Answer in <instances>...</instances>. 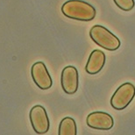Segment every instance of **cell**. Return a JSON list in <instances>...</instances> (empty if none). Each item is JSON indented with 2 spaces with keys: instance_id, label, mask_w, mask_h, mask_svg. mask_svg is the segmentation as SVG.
<instances>
[{
  "instance_id": "10",
  "label": "cell",
  "mask_w": 135,
  "mask_h": 135,
  "mask_svg": "<svg viewBox=\"0 0 135 135\" xmlns=\"http://www.w3.org/2000/svg\"><path fill=\"white\" fill-rule=\"evenodd\" d=\"M115 4L124 12H130L134 8V0H113Z\"/></svg>"
},
{
  "instance_id": "7",
  "label": "cell",
  "mask_w": 135,
  "mask_h": 135,
  "mask_svg": "<svg viewBox=\"0 0 135 135\" xmlns=\"http://www.w3.org/2000/svg\"><path fill=\"white\" fill-rule=\"evenodd\" d=\"M86 124L89 127L96 130L107 131L114 126V119L109 113L104 112H94L88 115Z\"/></svg>"
},
{
  "instance_id": "1",
  "label": "cell",
  "mask_w": 135,
  "mask_h": 135,
  "mask_svg": "<svg viewBox=\"0 0 135 135\" xmlns=\"http://www.w3.org/2000/svg\"><path fill=\"white\" fill-rule=\"evenodd\" d=\"M61 12L67 18L78 21H90L96 17V9L83 0H69L61 6Z\"/></svg>"
},
{
  "instance_id": "9",
  "label": "cell",
  "mask_w": 135,
  "mask_h": 135,
  "mask_svg": "<svg viewBox=\"0 0 135 135\" xmlns=\"http://www.w3.org/2000/svg\"><path fill=\"white\" fill-rule=\"evenodd\" d=\"M59 135H76L77 127L75 121L71 117H66L61 121L59 125Z\"/></svg>"
},
{
  "instance_id": "8",
  "label": "cell",
  "mask_w": 135,
  "mask_h": 135,
  "mask_svg": "<svg viewBox=\"0 0 135 135\" xmlns=\"http://www.w3.org/2000/svg\"><path fill=\"white\" fill-rule=\"evenodd\" d=\"M105 61H106V56L103 51L99 49L93 50L89 56L87 64H86V72L90 75L98 74L104 68Z\"/></svg>"
},
{
  "instance_id": "4",
  "label": "cell",
  "mask_w": 135,
  "mask_h": 135,
  "mask_svg": "<svg viewBox=\"0 0 135 135\" xmlns=\"http://www.w3.org/2000/svg\"><path fill=\"white\" fill-rule=\"evenodd\" d=\"M29 118L33 131L37 134L47 133L49 130V118L47 110L41 105H35L32 108L29 113Z\"/></svg>"
},
{
  "instance_id": "3",
  "label": "cell",
  "mask_w": 135,
  "mask_h": 135,
  "mask_svg": "<svg viewBox=\"0 0 135 135\" xmlns=\"http://www.w3.org/2000/svg\"><path fill=\"white\" fill-rule=\"evenodd\" d=\"M135 97V86L131 83H125L118 87L110 98L113 109L122 110L126 109Z\"/></svg>"
},
{
  "instance_id": "5",
  "label": "cell",
  "mask_w": 135,
  "mask_h": 135,
  "mask_svg": "<svg viewBox=\"0 0 135 135\" xmlns=\"http://www.w3.org/2000/svg\"><path fill=\"white\" fill-rule=\"evenodd\" d=\"M61 84L64 92L73 95L77 91L79 86V74L76 68L67 66L62 69L61 75Z\"/></svg>"
},
{
  "instance_id": "6",
  "label": "cell",
  "mask_w": 135,
  "mask_h": 135,
  "mask_svg": "<svg viewBox=\"0 0 135 135\" xmlns=\"http://www.w3.org/2000/svg\"><path fill=\"white\" fill-rule=\"evenodd\" d=\"M31 75L34 83L40 90H46L52 87V78L44 62L42 61L35 62L31 68Z\"/></svg>"
},
{
  "instance_id": "2",
  "label": "cell",
  "mask_w": 135,
  "mask_h": 135,
  "mask_svg": "<svg viewBox=\"0 0 135 135\" xmlns=\"http://www.w3.org/2000/svg\"><path fill=\"white\" fill-rule=\"evenodd\" d=\"M90 37L94 43L108 51H115L119 48V39L101 25H95L90 31Z\"/></svg>"
}]
</instances>
